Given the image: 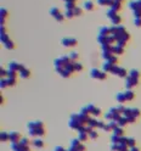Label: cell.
I'll list each match as a JSON object with an SVG mask.
<instances>
[{
    "instance_id": "58",
    "label": "cell",
    "mask_w": 141,
    "mask_h": 151,
    "mask_svg": "<svg viewBox=\"0 0 141 151\" xmlns=\"http://www.w3.org/2000/svg\"><path fill=\"white\" fill-rule=\"evenodd\" d=\"M136 120H138V118H136V117H133V116L128 117V121H129V123H135V122H136Z\"/></svg>"
},
{
    "instance_id": "15",
    "label": "cell",
    "mask_w": 141,
    "mask_h": 151,
    "mask_svg": "<svg viewBox=\"0 0 141 151\" xmlns=\"http://www.w3.org/2000/svg\"><path fill=\"white\" fill-rule=\"evenodd\" d=\"M27 128H28V130H37V129H40V128H44V124L40 121H33L27 124Z\"/></svg>"
},
{
    "instance_id": "46",
    "label": "cell",
    "mask_w": 141,
    "mask_h": 151,
    "mask_svg": "<svg viewBox=\"0 0 141 151\" xmlns=\"http://www.w3.org/2000/svg\"><path fill=\"white\" fill-rule=\"evenodd\" d=\"M107 61H110L111 63H113V65H117V61H118V56L117 55H112V56L108 59Z\"/></svg>"
},
{
    "instance_id": "9",
    "label": "cell",
    "mask_w": 141,
    "mask_h": 151,
    "mask_svg": "<svg viewBox=\"0 0 141 151\" xmlns=\"http://www.w3.org/2000/svg\"><path fill=\"white\" fill-rule=\"evenodd\" d=\"M11 150L12 151H30L29 145H26L21 140L19 143H11Z\"/></svg>"
},
{
    "instance_id": "26",
    "label": "cell",
    "mask_w": 141,
    "mask_h": 151,
    "mask_svg": "<svg viewBox=\"0 0 141 151\" xmlns=\"http://www.w3.org/2000/svg\"><path fill=\"white\" fill-rule=\"evenodd\" d=\"M117 122H118V124H119V127H124V126H126V124H129L128 117H125V116H123V115H122V117H120Z\"/></svg>"
},
{
    "instance_id": "41",
    "label": "cell",
    "mask_w": 141,
    "mask_h": 151,
    "mask_svg": "<svg viewBox=\"0 0 141 151\" xmlns=\"http://www.w3.org/2000/svg\"><path fill=\"white\" fill-rule=\"evenodd\" d=\"M140 110L139 108H135V107H131V116H133V117H136V118H138L139 116H140Z\"/></svg>"
},
{
    "instance_id": "51",
    "label": "cell",
    "mask_w": 141,
    "mask_h": 151,
    "mask_svg": "<svg viewBox=\"0 0 141 151\" xmlns=\"http://www.w3.org/2000/svg\"><path fill=\"white\" fill-rule=\"evenodd\" d=\"M7 79V86H13L16 84V78H6Z\"/></svg>"
},
{
    "instance_id": "50",
    "label": "cell",
    "mask_w": 141,
    "mask_h": 151,
    "mask_svg": "<svg viewBox=\"0 0 141 151\" xmlns=\"http://www.w3.org/2000/svg\"><path fill=\"white\" fill-rule=\"evenodd\" d=\"M81 70H83V66H81V63L74 62V71H75V72H79V71H81Z\"/></svg>"
},
{
    "instance_id": "21",
    "label": "cell",
    "mask_w": 141,
    "mask_h": 151,
    "mask_svg": "<svg viewBox=\"0 0 141 151\" xmlns=\"http://www.w3.org/2000/svg\"><path fill=\"white\" fill-rule=\"evenodd\" d=\"M129 33H128V32H126V33H124V34H123V37H122V38L119 39V40H118V42H117V44L118 45H120V47H125V44H126V42H128V40H129Z\"/></svg>"
},
{
    "instance_id": "17",
    "label": "cell",
    "mask_w": 141,
    "mask_h": 151,
    "mask_svg": "<svg viewBox=\"0 0 141 151\" xmlns=\"http://www.w3.org/2000/svg\"><path fill=\"white\" fill-rule=\"evenodd\" d=\"M21 139L22 138H21L19 132H10V133H9V140H10L11 143H19Z\"/></svg>"
},
{
    "instance_id": "16",
    "label": "cell",
    "mask_w": 141,
    "mask_h": 151,
    "mask_svg": "<svg viewBox=\"0 0 141 151\" xmlns=\"http://www.w3.org/2000/svg\"><path fill=\"white\" fill-rule=\"evenodd\" d=\"M22 68H24V66L21 65V63H19V62H16V61H11L10 63H9V70H11V71L20 72Z\"/></svg>"
},
{
    "instance_id": "54",
    "label": "cell",
    "mask_w": 141,
    "mask_h": 151,
    "mask_svg": "<svg viewBox=\"0 0 141 151\" xmlns=\"http://www.w3.org/2000/svg\"><path fill=\"white\" fill-rule=\"evenodd\" d=\"M134 25L136 27H141V17H134Z\"/></svg>"
},
{
    "instance_id": "18",
    "label": "cell",
    "mask_w": 141,
    "mask_h": 151,
    "mask_svg": "<svg viewBox=\"0 0 141 151\" xmlns=\"http://www.w3.org/2000/svg\"><path fill=\"white\" fill-rule=\"evenodd\" d=\"M28 133L30 136H43L45 134V129L44 128H40V129H37V130H28Z\"/></svg>"
},
{
    "instance_id": "40",
    "label": "cell",
    "mask_w": 141,
    "mask_h": 151,
    "mask_svg": "<svg viewBox=\"0 0 141 151\" xmlns=\"http://www.w3.org/2000/svg\"><path fill=\"white\" fill-rule=\"evenodd\" d=\"M112 55H115L112 51H102V57L105 59V61H107L108 59H110V57L112 56Z\"/></svg>"
},
{
    "instance_id": "24",
    "label": "cell",
    "mask_w": 141,
    "mask_h": 151,
    "mask_svg": "<svg viewBox=\"0 0 141 151\" xmlns=\"http://www.w3.org/2000/svg\"><path fill=\"white\" fill-rule=\"evenodd\" d=\"M124 95H125V99H126V101H130V100H133L135 98V94H134V91L131 90V89H126L124 91Z\"/></svg>"
},
{
    "instance_id": "47",
    "label": "cell",
    "mask_w": 141,
    "mask_h": 151,
    "mask_svg": "<svg viewBox=\"0 0 141 151\" xmlns=\"http://www.w3.org/2000/svg\"><path fill=\"white\" fill-rule=\"evenodd\" d=\"M129 75L133 76V77H136V78H139V77H140V72L138 70H135V68H133V70L129 72Z\"/></svg>"
},
{
    "instance_id": "25",
    "label": "cell",
    "mask_w": 141,
    "mask_h": 151,
    "mask_svg": "<svg viewBox=\"0 0 141 151\" xmlns=\"http://www.w3.org/2000/svg\"><path fill=\"white\" fill-rule=\"evenodd\" d=\"M19 73H20L21 78H24V79H26V78H28V77L30 76V71L28 70V68H26V67H24V68H22V70H21Z\"/></svg>"
},
{
    "instance_id": "12",
    "label": "cell",
    "mask_w": 141,
    "mask_h": 151,
    "mask_svg": "<svg viewBox=\"0 0 141 151\" xmlns=\"http://www.w3.org/2000/svg\"><path fill=\"white\" fill-rule=\"evenodd\" d=\"M70 148H73V149H77L79 151H85V146L81 144V141L77 138V139H72L71 143H70Z\"/></svg>"
},
{
    "instance_id": "35",
    "label": "cell",
    "mask_w": 141,
    "mask_h": 151,
    "mask_svg": "<svg viewBox=\"0 0 141 151\" xmlns=\"http://www.w3.org/2000/svg\"><path fill=\"white\" fill-rule=\"evenodd\" d=\"M65 7H66V10H74L77 6H75V3L68 1V3H65Z\"/></svg>"
},
{
    "instance_id": "11",
    "label": "cell",
    "mask_w": 141,
    "mask_h": 151,
    "mask_svg": "<svg viewBox=\"0 0 141 151\" xmlns=\"http://www.w3.org/2000/svg\"><path fill=\"white\" fill-rule=\"evenodd\" d=\"M138 84H139V78L128 75V77L125 78V86H126V89H131L133 86H136Z\"/></svg>"
},
{
    "instance_id": "13",
    "label": "cell",
    "mask_w": 141,
    "mask_h": 151,
    "mask_svg": "<svg viewBox=\"0 0 141 151\" xmlns=\"http://www.w3.org/2000/svg\"><path fill=\"white\" fill-rule=\"evenodd\" d=\"M128 148H129L128 145L122 144V143H117V144L112 143L111 146H110L111 151H128Z\"/></svg>"
},
{
    "instance_id": "8",
    "label": "cell",
    "mask_w": 141,
    "mask_h": 151,
    "mask_svg": "<svg viewBox=\"0 0 141 151\" xmlns=\"http://www.w3.org/2000/svg\"><path fill=\"white\" fill-rule=\"evenodd\" d=\"M73 72H74V62H72V61H71L70 63H67V66L61 71L60 76L63 77V78H68V77H70Z\"/></svg>"
},
{
    "instance_id": "33",
    "label": "cell",
    "mask_w": 141,
    "mask_h": 151,
    "mask_svg": "<svg viewBox=\"0 0 141 151\" xmlns=\"http://www.w3.org/2000/svg\"><path fill=\"white\" fill-rule=\"evenodd\" d=\"M50 15H51L52 17H55V16H57L58 13H60V10H58V7H56V6H52V7H50Z\"/></svg>"
},
{
    "instance_id": "27",
    "label": "cell",
    "mask_w": 141,
    "mask_h": 151,
    "mask_svg": "<svg viewBox=\"0 0 141 151\" xmlns=\"http://www.w3.org/2000/svg\"><path fill=\"white\" fill-rule=\"evenodd\" d=\"M110 7H111V9H113V10H115V11H117V12H118V11L120 10V7H122V5H120V1H117V0H113Z\"/></svg>"
},
{
    "instance_id": "6",
    "label": "cell",
    "mask_w": 141,
    "mask_h": 151,
    "mask_svg": "<svg viewBox=\"0 0 141 151\" xmlns=\"http://www.w3.org/2000/svg\"><path fill=\"white\" fill-rule=\"evenodd\" d=\"M90 77L94 79H99V80H103V79H106V72H103L101 70H99V68H93L91 71H90Z\"/></svg>"
},
{
    "instance_id": "10",
    "label": "cell",
    "mask_w": 141,
    "mask_h": 151,
    "mask_svg": "<svg viewBox=\"0 0 141 151\" xmlns=\"http://www.w3.org/2000/svg\"><path fill=\"white\" fill-rule=\"evenodd\" d=\"M111 73H112V75H115V76L120 77V78H126V77H128V72H126L125 68L119 67L117 65H115V67H113V70H112Z\"/></svg>"
},
{
    "instance_id": "22",
    "label": "cell",
    "mask_w": 141,
    "mask_h": 151,
    "mask_svg": "<svg viewBox=\"0 0 141 151\" xmlns=\"http://www.w3.org/2000/svg\"><path fill=\"white\" fill-rule=\"evenodd\" d=\"M99 34L100 35H110L111 34V27L102 26L99 28Z\"/></svg>"
},
{
    "instance_id": "28",
    "label": "cell",
    "mask_w": 141,
    "mask_h": 151,
    "mask_svg": "<svg viewBox=\"0 0 141 151\" xmlns=\"http://www.w3.org/2000/svg\"><path fill=\"white\" fill-rule=\"evenodd\" d=\"M83 6H84L85 10H88V11H93L94 10V3L91 1V0H86Z\"/></svg>"
},
{
    "instance_id": "59",
    "label": "cell",
    "mask_w": 141,
    "mask_h": 151,
    "mask_svg": "<svg viewBox=\"0 0 141 151\" xmlns=\"http://www.w3.org/2000/svg\"><path fill=\"white\" fill-rule=\"evenodd\" d=\"M0 75H1V77H5V76H7V71L1 68V70H0Z\"/></svg>"
},
{
    "instance_id": "23",
    "label": "cell",
    "mask_w": 141,
    "mask_h": 151,
    "mask_svg": "<svg viewBox=\"0 0 141 151\" xmlns=\"http://www.w3.org/2000/svg\"><path fill=\"white\" fill-rule=\"evenodd\" d=\"M6 17H7V11L4 7H1L0 9V23H1V26H4V22H5Z\"/></svg>"
},
{
    "instance_id": "19",
    "label": "cell",
    "mask_w": 141,
    "mask_h": 151,
    "mask_svg": "<svg viewBox=\"0 0 141 151\" xmlns=\"http://www.w3.org/2000/svg\"><path fill=\"white\" fill-rule=\"evenodd\" d=\"M112 53L115 55H122L123 53H124V47H120V45H112Z\"/></svg>"
},
{
    "instance_id": "38",
    "label": "cell",
    "mask_w": 141,
    "mask_h": 151,
    "mask_svg": "<svg viewBox=\"0 0 141 151\" xmlns=\"http://www.w3.org/2000/svg\"><path fill=\"white\" fill-rule=\"evenodd\" d=\"M120 138H122V136L117 135V134H112V136H111V143H115V144L120 143Z\"/></svg>"
},
{
    "instance_id": "30",
    "label": "cell",
    "mask_w": 141,
    "mask_h": 151,
    "mask_svg": "<svg viewBox=\"0 0 141 151\" xmlns=\"http://www.w3.org/2000/svg\"><path fill=\"white\" fill-rule=\"evenodd\" d=\"M96 1H97L99 5H101V6H108V7H110L113 0H96Z\"/></svg>"
},
{
    "instance_id": "56",
    "label": "cell",
    "mask_w": 141,
    "mask_h": 151,
    "mask_svg": "<svg viewBox=\"0 0 141 151\" xmlns=\"http://www.w3.org/2000/svg\"><path fill=\"white\" fill-rule=\"evenodd\" d=\"M0 86H1V88H5V86H7V79L6 78H1V82H0Z\"/></svg>"
},
{
    "instance_id": "31",
    "label": "cell",
    "mask_w": 141,
    "mask_h": 151,
    "mask_svg": "<svg viewBox=\"0 0 141 151\" xmlns=\"http://www.w3.org/2000/svg\"><path fill=\"white\" fill-rule=\"evenodd\" d=\"M128 7L130 9L131 11L136 10V9H140V7H139V5H138V3H136V0H131V1H129V4H128Z\"/></svg>"
},
{
    "instance_id": "1",
    "label": "cell",
    "mask_w": 141,
    "mask_h": 151,
    "mask_svg": "<svg viewBox=\"0 0 141 151\" xmlns=\"http://www.w3.org/2000/svg\"><path fill=\"white\" fill-rule=\"evenodd\" d=\"M90 120L89 115H85V113H73L71 117H70V121H68V126L72 129H75V130H79L81 127H84L88 124V121Z\"/></svg>"
},
{
    "instance_id": "2",
    "label": "cell",
    "mask_w": 141,
    "mask_h": 151,
    "mask_svg": "<svg viewBox=\"0 0 141 151\" xmlns=\"http://www.w3.org/2000/svg\"><path fill=\"white\" fill-rule=\"evenodd\" d=\"M71 62V59L68 55H65V56H60L55 59V61H54V66H55V71L60 75L61 71L67 66V63Z\"/></svg>"
},
{
    "instance_id": "36",
    "label": "cell",
    "mask_w": 141,
    "mask_h": 151,
    "mask_svg": "<svg viewBox=\"0 0 141 151\" xmlns=\"http://www.w3.org/2000/svg\"><path fill=\"white\" fill-rule=\"evenodd\" d=\"M68 56H70V59H71L72 62H77V60L79 59V54L78 53H71L70 55H68Z\"/></svg>"
},
{
    "instance_id": "57",
    "label": "cell",
    "mask_w": 141,
    "mask_h": 151,
    "mask_svg": "<svg viewBox=\"0 0 141 151\" xmlns=\"http://www.w3.org/2000/svg\"><path fill=\"white\" fill-rule=\"evenodd\" d=\"M73 11H74V15L75 16H79V15H81V12H83V10H81L80 7H75Z\"/></svg>"
},
{
    "instance_id": "55",
    "label": "cell",
    "mask_w": 141,
    "mask_h": 151,
    "mask_svg": "<svg viewBox=\"0 0 141 151\" xmlns=\"http://www.w3.org/2000/svg\"><path fill=\"white\" fill-rule=\"evenodd\" d=\"M134 17H141V9H136V10L133 11Z\"/></svg>"
},
{
    "instance_id": "39",
    "label": "cell",
    "mask_w": 141,
    "mask_h": 151,
    "mask_svg": "<svg viewBox=\"0 0 141 151\" xmlns=\"http://www.w3.org/2000/svg\"><path fill=\"white\" fill-rule=\"evenodd\" d=\"M4 47H5L7 50H12L13 48H15V47H13V42H12L11 39H10V40H7L6 43H4Z\"/></svg>"
},
{
    "instance_id": "4",
    "label": "cell",
    "mask_w": 141,
    "mask_h": 151,
    "mask_svg": "<svg viewBox=\"0 0 141 151\" xmlns=\"http://www.w3.org/2000/svg\"><path fill=\"white\" fill-rule=\"evenodd\" d=\"M107 17L111 20V22H112L113 26L120 25V17H119V15H118V12L115 11L113 9L108 7V10H107Z\"/></svg>"
},
{
    "instance_id": "34",
    "label": "cell",
    "mask_w": 141,
    "mask_h": 151,
    "mask_svg": "<svg viewBox=\"0 0 141 151\" xmlns=\"http://www.w3.org/2000/svg\"><path fill=\"white\" fill-rule=\"evenodd\" d=\"M113 134H117L119 136H123L124 135V129H123V127H117L115 130H113Z\"/></svg>"
},
{
    "instance_id": "44",
    "label": "cell",
    "mask_w": 141,
    "mask_h": 151,
    "mask_svg": "<svg viewBox=\"0 0 141 151\" xmlns=\"http://www.w3.org/2000/svg\"><path fill=\"white\" fill-rule=\"evenodd\" d=\"M99 136V134H97V132L95 130V129H91L89 132V138H91V139H96Z\"/></svg>"
},
{
    "instance_id": "52",
    "label": "cell",
    "mask_w": 141,
    "mask_h": 151,
    "mask_svg": "<svg viewBox=\"0 0 141 151\" xmlns=\"http://www.w3.org/2000/svg\"><path fill=\"white\" fill-rule=\"evenodd\" d=\"M105 118L108 120V121H113V113L110 112V111H107L106 113H105Z\"/></svg>"
},
{
    "instance_id": "45",
    "label": "cell",
    "mask_w": 141,
    "mask_h": 151,
    "mask_svg": "<svg viewBox=\"0 0 141 151\" xmlns=\"http://www.w3.org/2000/svg\"><path fill=\"white\" fill-rule=\"evenodd\" d=\"M0 139H1V141H7L9 140V133H6V132H1Z\"/></svg>"
},
{
    "instance_id": "42",
    "label": "cell",
    "mask_w": 141,
    "mask_h": 151,
    "mask_svg": "<svg viewBox=\"0 0 141 151\" xmlns=\"http://www.w3.org/2000/svg\"><path fill=\"white\" fill-rule=\"evenodd\" d=\"M75 15H74V11L73 10H66V12H65V17L66 18H72V17H74Z\"/></svg>"
},
{
    "instance_id": "63",
    "label": "cell",
    "mask_w": 141,
    "mask_h": 151,
    "mask_svg": "<svg viewBox=\"0 0 141 151\" xmlns=\"http://www.w3.org/2000/svg\"><path fill=\"white\" fill-rule=\"evenodd\" d=\"M117 1H122V0H117Z\"/></svg>"
},
{
    "instance_id": "49",
    "label": "cell",
    "mask_w": 141,
    "mask_h": 151,
    "mask_svg": "<svg viewBox=\"0 0 141 151\" xmlns=\"http://www.w3.org/2000/svg\"><path fill=\"white\" fill-rule=\"evenodd\" d=\"M55 20L57 21V22H62L63 20H65V13H58L57 16H55Z\"/></svg>"
},
{
    "instance_id": "14",
    "label": "cell",
    "mask_w": 141,
    "mask_h": 151,
    "mask_svg": "<svg viewBox=\"0 0 141 151\" xmlns=\"http://www.w3.org/2000/svg\"><path fill=\"white\" fill-rule=\"evenodd\" d=\"M78 132V139L83 143V141H86L88 140V138H89V133L86 132V126H84V127H81L79 130H77Z\"/></svg>"
},
{
    "instance_id": "43",
    "label": "cell",
    "mask_w": 141,
    "mask_h": 151,
    "mask_svg": "<svg viewBox=\"0 0 141 151\" xmlns=\"http://www.w3.org/2000/svg\"><path fill=\"white\" fill-rule=\"evenodd\" d=\"M129 146V148H134V146H136V140L134 138H128V144H126Z\"/></svg>"
},
{
    "instance_id": "62",
    "label": "cell",
    "mask_w": 141,
    "mask_h": 151,
    "mask_svg": "<svg viewBox=\"0 0 141 151\" xmlns=\"http://www.w3.org/2000/svg\"><path fill=\"white\" fill-rule=\"evenodd\" d=\"M63 1H65V3H68V1H72V3H75V1H77V0H63Z\"/></svg>"
},
{
    "instance_id": "60",
    "label": "cell",
    "mask_w": 141,
    "mask_h": 151,
    "mask_svg": "<svg viewBox=\"0 0 141 151\" xmlns=\"http://www.w3.org/2000/svg\"><path fill=\"white\" fill-rule=\"evenodd\" d=\"M129 151H140V149L138 146H134V148H129Z\"/></svg>"
},
{
    "instance_id": "53",
    "label": "cell",
    "mask_w": 141,
    "mask_h": 151,
    "mask_svg": "<svg viewBox=\"0 0 141 151\" xmlns=\"http://www.w3.org/2000/svg\"><path fill=\"white\" fill-rule=\"evenodd\" d=\"M102 51H112V45H101Z\"/></svg>"
},
{
    "instance_id": "20",
    "label": "cell",
    "mask_w": 141,
    "mask_h": 151,
    "mask_svg": "<svg viewBox=\"0 0 141 151\" xmlns=\"http://www.w3.org/2000/svg\"><path fill=\"white\" fill-rule=\"evenodd\" d=\"M113 67H115V65H113V63H111L110 61H105L103 62V65H102V71L103 72H112V70H113Z\"/></svg>"
},
{
    "instance_id": "5",
    "label": "cell",
    "mask_w": 141,
    "mask_h": 151,
    "mask_svg": "<svg viewBox=\"0 0 141 151\" xmlns=\"http://www.w3.org/2000/svg\"><path fill=\"white\" fill-rule=\"evenodd\" d=\"M97 42L100 45H112L113 43L116 42V39L113 38V35H97Z\"/></svg>"
},
{
    "instance_id": "32",
    "label": "cell",
    "mask_w": 141,
    "mask_h": 151,
    "mask_svg": "<svg viewBox=\"0 0 141 151\" xmlns=\"http://www.w3.org/2000/svg\"><path fill=\"white\" fill-rule=\"evenodd\" d=\"M32 144H33V145L35 146V148H44V141H43L42 139H40V138L34 139V140H33V143H32Z\"/></svg>"
},
{
    "instance_id": "3",
    "label": "cell",
    "mask_w": 141,
    "mask_h": 151,
    "mask_svg": "<svg viewBox=\"0 0 141 151\" xmlns=\"http://www.w3.org/2000/svg\"><path fill=\"white\" fill-rule=\"evenodd\" d=\"M124 33H126V31H125V28L123 26H120V25H118V26H112L111 27V34L113 35V38L116 39V42H118L122 37H123V34Z\"/></svg>"
},
{
    "instance_id": "29",
    "label": "cell",
    "mask_w": 141,
    "mask_h": 151,
    "mask_svg": "<svg viewBox=\"0 0 141 151\" xmlns=\"http://www.w3.org/2000/svg\"><path fill=\"white\" fill-rule=\"evenodd\" d=\"M116 100L119 104H123V102H125L126 101V99H125V95L124 93H117L116 94Z\"/></svg>"
},
{
    "instance_id": "37",
    "label": "cell",
    "mask_w": 141,
    "mask_h": 151,
    "mask_svg": "<svg viewBox=\"0 0 141 151\" xmlns=\"http://www.w3.org/2000/svg\"><path fill=\"white\" fill-rule=\"evenodd\" d=\"M0 40H1V43H6L7 40H10V38H9V35L6 34V32H4V33H0Z\"/></svg>"
},
{
    "instance_id": "48",
    "label": "cell",
    "mask_w": 141,
    "mask_h": 151,
    "mask_svg": "<svg viewBox=\"0 0 141 151\" xmlns=\"http://www.w3.org/2000/svg\"><path fill=\"white\" fill-rule=\"evenodd\" d=\"M16 73L15 71H11V70H7V76L6 78H16Z\"/></svg>"
},
{
    "instance_id": "61",
    "label": "cell",
    "mask_w": 141,
    "mask_h": 151,
    "mask_svg": "<svg viewBox=\"0 0 141 151\" xmlns=\"http://www.w3.org/2000/svg\"><path fill=\"white\" fill-rule=\"evenodd\" d=\"M136 3H138V5H139V7L141 9V0H136Z\"/></svg>"
},
{
    "instance_id": "7",
    "label": "cell",
    "mask_w": 141,
    "mask_h": 151,
    "mask_svg": "<svg viewBox=\"0 0 141 151\" xmlns=\"http://www.w3.org/2000/svg\"><path fill=\"white\" fill-rule=\"evenodd\" d=\"M61 44L66 48H74L78 44V40L73 37H65V38L61 39Z\"/></svg>"
}]
</instances>
